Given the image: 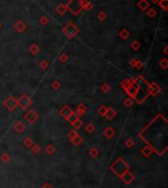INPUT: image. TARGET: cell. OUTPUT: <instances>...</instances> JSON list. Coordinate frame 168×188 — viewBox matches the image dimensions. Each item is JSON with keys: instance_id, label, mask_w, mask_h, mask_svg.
Masks as SVG:
<instances>
[{"instance_id": "6da1fadb", "label": "cell", "mask_w": 168, "mask_h": 188, "mask_svg": "<svg viewBox=\"0 0 168 188\" xmlns=\"http://www.w3.org/2000/svg\"><path fill=\"white\" fill-rule=\"evenodd\" d=\"M167 123L166 120L162 117H158L155 119L149 126L146 129V131L142 133L144 139L148 141L154 149H156V145L160 144V148L162 151L161 146L166 148V137H167Z\"/></svg>"}, {"instance_id": "7a4b0ae2", "label": "cell", "mask_w": 168, "mask_h": 188, "mask_svg": "<svg viewBox=\"0 0 168 188\" xmlns=\"http://www.w3.org/2000/svg\"><path fill=\"white\" fill-rule=\"evenodd\" d=\"M111 169L114 171V172L119 175V176H121L124 172H126L127 170H129V165H127V164L123 161L121 160V158H118L114 164L112 165L111 166Z\"/></svg>"}, {"instance_id": "3957f363", "label": "cell", "mask_w": 168, "mask_h": 188, "mask_svg": "<svg viewBox=\"0 0 168 188\" xmlns=\"http://www.w3.org/2000/svg\"><path fill=\"white\" fill-rule=\"evenodd\" d=\"M67 7H68L74 14H78L79 12L82 10L83 4L81 2V0H70Z\"/></svg>"}, {"instance_id": "277c9868", "label": "cell", "mask_w": 168, "mask_h": 188, "mask_svg": "<svg viewBox=\"0 0 168 188\" xmlns=\"http://www.w3.org/2000/svg\"><path fill=\"white\" fill-rule=\"evenodd\" d=\"M76 33H77V29H76V27H75L74 25H72V24L68 25V26H67L66 29H65V34L68 35L69 37L75 36V35H76Z\"/></svg>"}, {"instance_id": "5b68a950", "label": "cell", "mask_w": 168, "mask_h": 188, "mask_svg": "<svg viewBox=\"0 0 168 188\" xmlns=\"http://www.w3.org/2000/svg\"><path fill=\"white\" fill-rule=\"evenodd\" d=\"M121 178L123 179V181L125 182V183H130V182H132L133 181V179H134V175L131 173V172H129V170H127L126 171V172H124L122 175H121L120 176Z\"/></svg>"}, {"instance_id": "8992f818", "label": "cell", "mask_w": 168, "mask_h": 188, "mask_svg": "<svg viewBox=\"0 0 168 188\" xmlns=\"http://www.w3.org/2000/svg\"><path fill=\"white\" fill-rule=\"evenodd\" d=\"M19 102H20V103L22 104L23 106H29V104H30V102H29V99H27L26 96H24V97L21 98V99H20Z\"/></svg>"}, {"instance_id": "52a82bcc", "label": "cell", "mask_w": 168, "mask_h": 188, "mask_svg": "<svg viewBox=\"0 0 168 188\" xmlns=\"http://www.w3.org/2000/svg\"><path fill=\"white\" fill-rule=\"evenodd\" d=\"M26 117H27L29 120H30L31 122H33V121L36 119V113H35V112H33V111H30V112H29V113L26 115Z\"/></svg>"}, {"instance_id": "ba28073f", "label": "cell", "mask_w": 168, "mask_h": 188, "mask_svg": "<svg viewBox=\"0 0 168 188\" xmlns=\"http://www.w3.org/2000/svg\"><path fill=\"white\" fill-rule=\"evenodd\" d=\"M71 113H72V112H71V110H70V108H69V107H65L64 110H62V114L64 115V116H66V117H68L69 114H71Z\"/></svg>"}, {"instance_id": "9c48e42d", "label": "cell", "mask_w": 168, "mask_h": 188, "mask_svg": "<svg viewBox=\"0 0 168 188\" xmlns=\"http://www.w3.org/2000/svg\"><path fill=\"white\" fill-rule=\"evenodd\" d=\"M66 9H67L66 6H64V5H60L59 8H57V12H58V13H60V14H63V13H64V12L66 11Z\"/></svg>"}, {"instance_id": "30bf717a", "label": "cell", "mask_w": 168, "mask_h": 188, "mask_svg": "<svg viewBox=\"0 0 168 188\" xmlns=\"http://www.w3.org/2000/svg\"><path fill=\"white\" fill-rule=\"evenodd\" d=\"M47 152L50 153V154L53 153V148H52V147H48V148H47Z\"/></svg>"}, {"instance_id": "8fae6325", "label": "cell", "mask_w": 168, "mask_h": 188, "mask_svg": "<svg viewBox=\"0 0 168 188\" xmlns=\"http://www.w3.org/2000/svg\"><path fill=\"white\" fill-rule=\"evenodd\" d=\"M8 158H8V156H6V155H4V156H2V160H4V161H8Z\"/></svg>"}, {"instance_id": "7c38bea8", "label": "cell", "mask_w": 168, "mask_h": 188, "mask_svg": "<svg viewBox=\"0 0 168 188\" xmlns=\"http://www.w3.org/2000/svg\"><path fill=\"white\" fill-rule=\"evenodd\" d=\"M162 7H163V9H166V0H163Z\"/></svg>"}, {"instance_id": "4fadbf2b", "label": "cell", "mask_w": 168, "mask_h": 188, "mask_svg": "<svg viewBox=\"0 0 168 188\" xmlns=\"http://www.w3.org/2000/svg\"><path fill=\"white\" fill-rule=\"evenodd\" d=\"M41 188H53V187H52V186H50L49 184H44Z\"/></svg>"}, {"instance_id": "5bb4252c", "label": "cell", "mask_w": 168, "mask_h": 188, "mask_svg": "<svg viewBox=\"0 0 168 188\" xmlns=\"http://www.w3.org/2000/svg\"><path fill=\"white\" fill-rule=\"evenodd\" d=\"M75 125H76V127H77V128H79V127H80V125H81V123H80V122H77Z\"/></svg>"}]
</instances>
